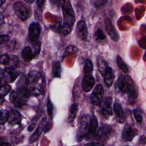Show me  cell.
Returning <instances> with one entry per match:
<instances>
[{"mask_svg": "<svg viewBox=\"0 0 146 146\" xmlns=\"http://www.w3.org/2000/svg\"><path fill=\"white\" fill-rule=\"evenodd\" d=\"M107 2V1H100V0H99V1H93L94 5L96 7L102 6L105 5Z\"/></svg>", "mask_w": 146, "mask_h": 146, "instance_id": "cell-36", "label": "cell"}, {"mask_svg": "<svg viewBox=\"0 0 146 146\" xmlns=\"http://www.w3.org/2000/svg\"><path fill=\"white\" fill-rule=\"evenodd\" d=\"M26 2H27V3H32L33 2H34V1H25Z\"/></svg>", "mask_w": 146, "mask_h": 146, "instance_id": "cell-42", "label": "cell"}, {"mask_svg": "<svg viewBox=\"0 0 146 146\" xmlns=\"http://www.w3.org/2000/svg\"><path fill=\"white\" fill-rule=\"evenodd\" d=\"M113 112L117 121L123 124L125 121L126 115L122 108L121 105L118 103H115L113 104Z\"/></svg>", "mask_w": 146, "mask_h": 146, "instance_id": "cell-15", "label": "cell"}, {"mask_svg": "<svg viewBox=\"0 0 146 146\" xmlns=\"http://www.w3.org/2000/svg\"><path fill=\"white\" fill-rule=\"evenodd\" d=\"M104 99V90L103 86L99 84L94 88L91 95L90 100L92 104L100 106Z\"/></svg>", "mask_w": 146, "mask_h": 146, "instance_id": "cell-7", "label": "cell"}, {"mask_svg": "<svg viewBox=\"0 0 146 146\" xmlns=\"http://www.w3.org/2000/svg\"><path fill=\"white\" fill-rule=\"evenodd\" d=\"M112 99L111 97H107L103 99L100 106V113L106 118H108L112 115Z\"/></svg>", "mask_w": 146, "mask_h": 146, "instance_id": "cell-10", "label": "cell"}, {"mask_svg": "<svg viewBox=\"0 0 146 146\" xmlns=\"http://www.w3.org/2000/svg\"><path fill=\"white\" fill-rule=\"evenodd\" d=\"M22 116L17 110H13L10 113V117L9 119V123L11 125L19 124L22 120Z\"/></svg>", "mask_w": 146, "mask_h": 146, "instance_id": "cell-18", "label": "cell"}, {"mask_svg": "<svg viewBox=\"0 0 146 146\" xmlns=\"http://www.w3.org/2000/svg\"><path fill=\"white\" fill-rule=\"evenodd\" d=\"M41 31V27L38 22H32L29 27V38L31 42L34 43L38 41Z\"/></svg>", "mask_w": 146, "mask_h": 146, "instance_id": "cell-9", "label": "cell"}, {"mask_svg": "<svg viewBox=\"0 0 146 146\" xmlns=\"http://www.w3.org/2000/svg\"><path fill=\"white\" fill-rule=\"evenodd\" d=\"M98 121L96 116L95 115H92L90 120V124L89 128L87 134L86 135L84 139L87 140H90L95 138V136L98 130Z\"/></svg>", "mask_w": 146, "mask_h": 146, "instance_id": "cell-12", "label": "cell"}, {"mask_svg": "<svg viewBox=\"0 0 146 146\" xmlns=\"http://www.w3.org/2000/svg\"><path fill=\"white\" fill-rule=\"evenodd\" d=\"M11 90V87L9 84L3 85L0 89V95L1 96H5L7 95Z\"/></svg>", "mask_w": 146, "mask_h": 146, "instance_id": "cell-28", "label": "cell"}, {"mask_svg": "<svg viewBox=\"0 0 146 146\" xmlns=\"http://www.w3.org/2000/svg\"><path fill=\"white\" fill-rule=\"evenodd\" d=\"M116 63H117V66L124 73L127 74L129 72V67L128 65L125 63V62L122 59V58L119 55H117L116 57Z\"/></svg>", "mask_w": 146, "mask_h": 146, "instance_id": "cell-23", "label": "cell"}, {"mask_svg": "<svg viewBox=\"0 0 146 146\" xmlns=\"http://www.w3.org/2000/svg\"><path fill=\"white\" fill-rule=\"evenodd\" d=\"M52 123L50 121H48L46 124L44 125V126L43 127V131L44 133H47L52 128Z\"/></svg>", "mask_w": 146, "mask_h": 146, "instance_id": "cell-35", "label": "cell"}, {"mask_svg": "<svg viewBox=\"0 0 146 146\" xmlns=\"http://www.w3.org/2000/svg\"><path fill=\"white\" fill-rule=\"evenodd\" d=\"M53 109H54L53 104H52L51 101L50 100V99L49 98H48L47 101V111L48 115L50 116H51L52 115Z\"/></svg>", "mask_w": 146, "mask_h": 146, "instance_id": "cell-32", "label": "cell"}, {"mask_svg": "<svg viewBox=\"0 0 146 146\" xmlns=\"http://www.w3.org/2000/svg\"><path fill=\"white\" fill-rule=\"evenodd\" d=\"M41 48V43L40 41H37L36 42H34L33 44V51L34 56L38 55L40 51Z\"/></svg>", "mask_w": 146, "mask_h": 146, "instance_id": "cell-30", "label": "cell"}, {"mask_svg": "<svg viewBox=\"0 0 146 146\" xmlns=\"http://www.w3.org/2000/svg\"><path fill=\"white\" fill-rule=\"evenodd\" d=\"M116 87L118 91L122 93H127V88L126 83L124 79V76H120L117 80Z\"/></svg>", "mask_w": 146, "mask_h": 146, "instance_id": "cell-21", "label": "cell"}, {"mask_svg": "<svg viewBox=\"0 0 146 146\" xmlns=\"http://www.w3.org/2000/svg\"><path fill=\"white\" fill-rule=\"evenodd\" d=\"M90 120L91 118L87 114H84L80 117L76 135V139L78 141L82 140L87 134L90 124Z\"/></svg>", "mask_w": 146, "mask_h": 146, "instance_id": "cell-4", "label": "cell"}, {"mask_svg": "<svg viewBox=\"0 0 146 146\" xmlns=\"http://www.w3.org/2000/svg\"><path fill=\"white\" fill-rule=\"evenodd\" d=\"M78 110V104L76 103L72 104L71 106H70L68 119H67L68 122L70 124H72L74 122V119L76 115Z\"/></svg>", "mask_w": 146, "mask_h": 146, "instance_id": "cell-20", "label": "cell"}, {"mask_svg": "<svg viewBox=\"0 0 146 146\" xmlns=\"http://www.w3.org/2000/svg\"><path fill=\"white\" fill-rule=\"evenodd\" d=\"M44 2V1H41V0L36 1L37 6H38L39 7H41L43 6Z\"/></svg>", "mask_w": 146, "mask_h": 146, "instance_id": "cell-38", "label": "cell"}, {"mask_svg": "<svg viewBox=\"0 0 146 146\" xmlns=\"http://www.w3.org/2000/svg\"><path fill=\"white\" fill-rule=\"evenodd\" d=\"M134 136V131L129 124H125L121 133V137L123 140L125 141H131L133 139Z\"/></svg>", "mask_w": 146, "mask_h": 146, "instance_id": "cell-16", "label": "cell"}, {"mask_svg": "<svg viewBox=\"0 0 146 146\" xmlns=\"http://www.w3.org/2000/svg\"><path fill=\"white\" fill-rule=\"evenodd\" d=\"M31 94L29 90H17L13 91L9 95L10 101L16 107H20L26 104L27 99Z\"/></svg>", "mask_w": 146, "mask_h": 146, "instance_id": "cell-3", "label": "cell"}, {"mask_svg": "<svg viewBox=\"0 0 146 146\" xmlns=\"http://www.w3.org/2000/svg\"><path fill=\"white\" fill-rule=\"evenodd\" d=\"M127 88V92H128L131 97L133 99H136L138 96V90L137 86L132 79V78L128 75H126L124 76Z\"/></svg>", "mask_w": 146, "mask_h": 146, "instance_id": "cell-13", "label": "cell"}, {"mask_svg": "<svg viewBox=\"0 0 146 146\" xmlns=\"http://www.w3.org/2000/svg\"><path fill=\"white\" fill-rule=\"evenodd\" d=\"M10 39V37L9 35L6 34H1L0 35V42L1 44H5L9 42Z\"/></svg>", "mask_w": 146, "mask_h": 146, "instance_id": "cell-34", "label": "cell"}, {"mask_svg": "<svg viewBox=\"0 0 146 146\" xmlns=\"http://www.w3.org/2000/svg\"><path fill=\"white\" fill-rule=\"evenodd\" d=\"M104 26L107 33L110 36L111 39L114 42L118 41L120 39L119 34L116 29H115V26H113L110 18L108 17L105 18Z\"/></svg>", "mask_w": 146, "mask_h": 146, "instance_id": "cell-8", "label": "cell"}, {"mask_svg": "<svg viewBox=\"0 0 146 146\" xmlns=\"http://www.w3.org/2000/svg\"><path fill=\"white\" fill-rule=\"evenodd\" d=\"M13 10L17 17L22 21L26 20L30 16V9L22 2H15L13 5Z\"/></svg>", "mask_w": 146, "mask_h": 146, "instance_id": "cell-5", "label": "cell"}, {"mask_svg": "<svg viewBox=\"0 0 146 146\" xmlns=\"http://www.w3.org/2000/svg\"><path fill=\"white\" fill-rule=\"evenodd\" d=\"M60 64L59 61H56L52 65V74L54 78H59L60 76Z\"/></svg>", "mask_w": 146, "mask_h": 146, "instance_id": "cell-25", "label": "cell"}, {"mask_svg": "<svg viewBox=\"0 0 146 146\" xmlns=\"http://www.w3.org/2000/svg\"><path fill=\"white\" fill-rule=\"evenodd\" d=\"M21 56L23 59L26 62L31 61L34 56L33 50L29 46H26L22 49Z\"/></svg>", "mask_w": 146, "mask_h": 146, "instance_id": "cell-19", "label": "cell"}, {"mask_svg": "<svg viewBox=\"0 0 146 146\" xmlns=\"http://www.w3.org/2000/svg\"><path fill=\"white\" fill-rule=\"evenodd\" d=\"M93 64L91 60L87 59L84 66V75L82 82V87L86 92H90L95 84V79L92 74Z\"/></svg>", "mask_w": 146, "mask_h": 146, "instance_id": "cell-2", "label": "cell"}, {"mask_svg": "<svg viewBox=\"0 0 146 146\" xmlns=\"http://www.w3.org/2000/svg\"><path fill=\"white\" fill-rule=\"evenodd\" d=\"M86 145H103L104 144H102V143L96 141V142H90L87 143Z\"/></svg>", "mask_w": 146, "mask_h": 146, "instance_id": "cell-37", "label": "cell"}, {"mask_svg": "<svg viewBox=\"0 0 146 146\" xmlns=\"http://www.w3.org/2000/svg\"><path fill=\"white\" fill-rule=\"evenodd\" d=\"M103 76L106 85L108 87H110L112 85L115 79V72L113 69L109 66Z\"/></svg>", "mask_w": 146, "mask_h": 146, "instance_id": "cell-17", "label": "cell"}, {"mask_svg": "<svg viewBox=\"0 0 146 146\" xmlns=\"http://www.w3.org/2000/svg\"><path fill=\"white\" fill-rule=\"evenodd\" d=\"M42 125H39L37 128L35 129V131L33 132V133L31 135V136H30V138L29 139V141L30 143H34L35 141H36L40 137L42 131Z\"/></svg>", "mask_w": 146, "mask_h": 146, "instance_id": "cell-24", "label": "cell"}, {"mask_svg": "<svg viewBox=\"0 0 146 146\" xmlns=\"http://www.w3.org/2000/svg\"><path fill=\"white\" fill-rule=\"evenodd\" d=\"M5 1H2V0H1L0 1V5H2V4L3 3H5Z\"/></svg>", "mask_w": 146, "mask_h": 146, "instance_id": "cell-43", "label": "cell"}, {"mask_svg": "<svg viewBox=\"0 0 146 146\" xmlns=\"http://www.w3.org/2000/svg\"><path fill=\"white\" fill-rule=\"evenodd\" d=\"M5 100V99L2 98V96H1V104H2V103H3V102Z\"/></svg>", "mask_w": 146, "mask_h": 146, "instance_id": "cell-41", "label": "cell"}, {"mask_svg": "<svg viewBox=\"0 0 146 146\" xmlns=\"http://www.w3.org/2000/svg\"><path fill=\"white\" fill-rule=\"evenodd\" d=\"M11 145V144L9 143H7V142H3V143L1 144V145H2V146H3V145Z\"/></svg>", "mask_w": 146, "mask_h": 146, "instance_id": "cell-40", "label": "cell"}, {"mask_svg": "<svg viewBox=\"0 0 146 146\" xmlns=\"http://www.w3.org/2000/svg\"><path fill=\"white\" fill-rule=\"evenodd\" d=\"M95 38L97 40H103L106 39V35L101 29H98L95 33Z\"/></svg>", "mask_w": 146, "mask_h": 146, "instance_id": "cell-29", "label": "cell"}, {"mask_svg": "<svg viewBox=\"0 0 146 146\" xmlns=\"http://www.w3.org/2000/svg\"><path fill=\"white\" fill-rule=\"evenodd\" d=\"M1 63L2 65H7L10 62V57L7 54H3L1 56Z\"/></svg>", "mask_w": 146, "mask_h": 146, "instance_id": "cell-33", "label": "cell"}, {"mask_svg": "<svg viewBox=\"0 0 146 146\" xmlns=\"http://www.w3.org/2000/svg\"><path fill=\"white\" fill-rule=\"evenodd\" d=\"M113 132L112 128L107 124L102 125L96 133L95 139L100 143L107 141Z\"/></svg>", "mask_w": 146, "mask_h": 146, "instance_id": "cell-6", "label": "cell"}, {"mask_svg": "<svg viewBox=\"0 0 146 146\" xmlns=\"http://www.w3.org/2000/svg\"><path fill=\"white\" fill-rule=\"evenodd\" d=\"M97 63H98V70L100 74L103 76L104 73L106 72V70H107L108 67L109 66L108 65L107 62L104 60L102 58H99L97 60Z\"/></svg>", "mask_w": 146, "mask_h": 146, "instance_id": "cell-22", "label": "cell"}, {"mask_svg": "<svg viewBox=\"0 0 146 146\" xmlns=\"http://www.w3.org/2000/svg\"><path fill=\"white\" fill-rule=\"evenodd\" d=\"M77 51V48L76 47L74 46V45H70L69 46H68L66 50H65V51H64V55H63V56H66L67 55H68L72 53H74L75 52V51Z\"/></svg>", "mask_w": 146, "mask_h": 146, "instance_id": "cell-31", "label": "cell"}, {"mask_svg": "<svg viewBox=\"0 0 146 146\" xmlns=\"http://www.w3.org/2000/svg\"><path fill=\"white\" fill-rule=\"evenodd\" d=\"M63 13V22L59 27V31L63 34L68 35L72 31L75 21V15L71 4L69 1H60Z\"/></svg>", "mask_w": 146, "mask_h": 146, "instance_id": "cell-1", "label": "cell"}, {"mask_svg": "<svg viewBox=\"0 0 146 146\" xmlns=\"http://www.w3.org/2000/svg\"><path fill=\"white\" fill-rule=\"evenodd\" d=\"M76 34L78 38L83 41H87L88 38V29L86 23L83 20L79 21L76 27Z\"/></svg>", "mask_w": 146, "mask_h": 146, "instance_id": "cell-14", "label": "cell"}, {"mask_svg": "<svg viewBox=\"0 0 146 146\" xmlns=\"http://www.w3.org/2000/svg\"><path fill=\"white\" fill-rule=\"evenodd\" d=\"M18 75V72L14 67L6 68L1 74V79H3L6 83H12L16 79Z\"/></svg>", "mask_w": 146, "mask_h": 146, "instance_id": "cell-11", "label": "cell"}, {"mask_svg": "<svg viewBox=\"0 0 146 146\" xmlns=\"http://www.w3.org/2000/svg\"><path fill=\"white\" fill-rule=\"evenodd\" d=\"M35 125L34 124H33V123H32L31 124H30L29 126V127H28V131H32L33 129H34V128H35Z\"/></svg>", "mask_w": 146, "mask_h": 146, "instance_id": "cell-39", "label": "cell"}, {"mask_svg": "<svg viewBox=\"0 0 146 146\" xmlns=\"http://www.w3.org/2000/svg\"><path fill=\"white\" fill-rule=\"evenodd\" d=\"M133 113L135 120L139 123H141L143 121V113L141 111L139 108H135L133 111Z\"/></svg>", "mask_w": 146, "mask_h": 146, "instance_id": "cell-27", "label": "cell"}, {"mask_svg": "<svg viewBox=\"0 0 146 146\" xmlns=\"http://www.w3.org/2000/svg\"><path fill=\"white\" fill-rule=\"evenodd\" d=\"M10 117V112L7 110L2 109L1 110V124H4L9 121Z\"/></svg>", "mask_w": 146, "mask_h": 146, "instance_id": "cell-26", "label": "cell"}]
</instances>
